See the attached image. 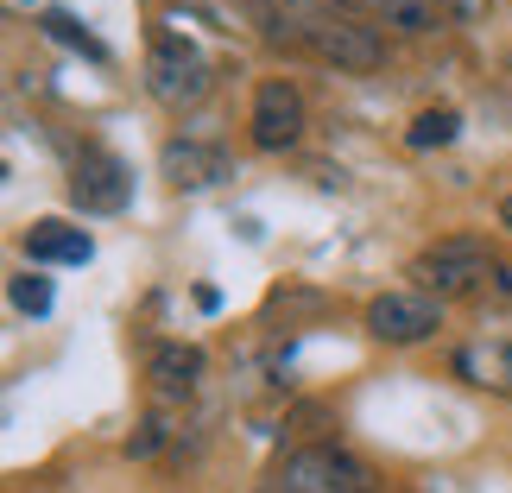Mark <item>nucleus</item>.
I'll return each mask as SVG.
<instances>
[{"instance_id":"obj_8","label":"nucleus","mask_w":512,"mask_h":493,"mask_svg":"<svg viewBox=\"0 0 512 493\" xmlns=\"http://www.w3.org/2000/svg\"><path fill=\"white\" fill-rule=\"evenodd\" d=\"M159 171L177 190H209V184H222V177H234V159L222 146H203V140H165Z\"/></svg>"},{"instance_id":"obj_19","label":"nucleus","mask_w":512,"mask_h":493,"mask_svg":"<svg viewBox=\"0 0 512 493\" xmlns=\"http://www.w3.org/2000/svg\"><path fill=\"white\" fill-rule=\"evenodd\" d=\"M500 228H512V196H500Z\"/></svg>"},{"instance_id":"obj_4","label":"nucleus","mask_w":512,"mask_h":493,"mask_svg":"<svg viewBox=\"0 0 512 493\" xmlns=\"http://www.w3.org/2000/svg\"><path fill=\"white\" fill-rule=\"evenodd\" d=\"M70 203L83 215H121L133 203V165L108 146H83L70 165Z\"/></svg>"},{"instance_id":"obj_14","label":"nucleus","mask_w":512,"mask_h":493,"mask_svg":"<svg viewBox=\"0 0 512 493\" xmlns=\"http://www.w3.org/2000/svg\"><path fill=\"white\" fill-rule=\"evenodd\" d=\"M45 32L57 38V45H76V51H89L95 64H108V45H102V38H95V32H83V26H76L70 13H45Z\"/></svg>"},{"instance_id":"obj_6","label":"nucleus","mask_w":512,"mask_h":493,"mask_svg":"<svg viewBox=\"0 0 512 493\" xmlns=\"http://www.w3.org/2000/svg\"><path fill=\"white\" fill-rule=\"evenodd\" d=\"M304 51L323 57V64H336V70H354V76H367V70L386 64L380 26H367V19H336V13L304 26Z\"/></svg>"},{"instance_id":"obj_20","label":"nucleus","mask_w":512,"mask_h":493,"mask_svg":"<svg viewBox=\"0 0 512 493\" xmlns=\"http://www.w3.org/2000/svg\"><path fill=\"white\" fill-rule=\"evenodd\" d=\"M19 7H26V0H19Z\"/></svg>"},{"instance_id":"obj_9","label":"nucleus","mask_w":512,"mask_h":493,"mask_svg":"<svg viewBox=\"0 0 512 493\" xmlns=\"http://www.w3.org/2000/svg\"><path fill=\"white\" fill-rule=\"evenodd\" d=\"M203 367H209V354L196 342H159L146 373H152V392H159V399H190V392L203 386Z\"/></svg>"},{"instance_id":"obj_13","label":"nucleus","mask_w":512,"mask_h":493,"mask_svg":"<svg viewBox=\"0 0 512 493\" xmlns=\"http://www.w3.org/2000/svg\"><path fill=\"white\" fill-rule=\"evenodd\" d=\"M456 133H462V114H456V108H424L418 121L405 127V146H411V152H430V146H449Z\"/></svg>"},{"instance_id":"obj_12","label":"nucleus","mask_w":512,"mask_h":493,"mask_svg":"<svg viewBox=\"0 0 512 493\" xmlns=\"http://www.w3.org/2000/svg\"><path fill=\"white\" fill-rule=\"evenodd\" d=\"M367 7L380 13L392 32H405V38H424V32H437V19H443V7H437V0H367Z\"/></svg>"},{"instance_id":"obj_17","label":"nucleus","mask_w":512,"mask_h":493,"mask_svg":"<svg viewBox=\"0 0 512 493\" xmlns=\"http://www.w3.org/2000/svg\"><path fill=\"white\" fill-rule=\"evenodd\" d=\"M159 443H165V424H159V418H146V424L127 437V456H159Z\"/></svg>"},{"instance_id":"obj_2","label":"nucleus","mask_w":512,"mask_h":493,"mask_svg":"<svg viewBox=\"0 0 512 493\" xmlns=\"http://www.w3.org/2000/svg\"><path fill=\"white\" fill-rule=\"evenodd\" d=\"M266 487H279V493H380L373 468L361 456H348L342 443H304V449H291V456L272 468Z\"/></svg>"},{"instance_id":"obj_10","label":"nucleus","mask_w":512,"mask_h":493,"mask_svg":"<svg viewBox=\"0 0 512 493\" xmlns=\"http://www.w3.org/2000/svg\"><path fill=\"white\" fill-rule=\"evenodd\" d=\"M26 260L32 266H89L95 260V241L83 228L57 222V215H45V222L26 228Z\"/></svg>"},{"instance_id":"obj_5","label":"nucleus","mask_w":512,"mask_h":493,"mask_svg":"<svg viewBox=\"0 0 512 493\" xmlns=\"http://www.w3.org/2000/svg\"><path fill=\"white\" fill-rule=\"evenodd\" d=\"M443 329V298H430V291H380V298L367 304V335L386 348H411V342H430V335Z\"/></svg>"},{"instance_id":"obj_1","label":"nucleus","mask_w":512,"mask_h":493,"mask_svg":"<svg viewBox=\"0 0 512 493\" xmlns=\"http://www.w3.org/2000/svg\"><path fill=\"white\" fill-rule=\"evenodd\" d=\"M500 272V253L481 241V234H443L437 247H424L411 260V279L430 298H481L487 279Z\"/></svg>"},{"instance_id":"obj_3","label":"nucleus","mask_w":512,"mask_h":493,"mask_svg":"<svg viewBox=\"0 0 512 493\" xmlns=\"http://www.w3.org/2000/svg\"><path fill=\"white\" fill-rule=\"evenodd\" d=\"M209 83H215V70H209V57L190 45V38H159V45L146 51V89H152V102H165L171 114H184V108H196L209 95Z\"/></svg>"},{"instance_id":"obj_11","label":"nucleus","mask_w":512,"mask_h":493,"mask_svg":"<svg viewBox=\"0 0 512 493\" xmlns=\"http://www.w3.org/2000/svg\"><path fill=\"white\" fill-rule=\"evenodd\" d=\"M456 380H468L475 392H494V399H512V342L456 348Z\"/></svg>"},{"instance_id":"obj_16","label":"nucleus","mask_w":512,"mask_h":493,"mask_svg":"<svg viewBox=\"0 0 512 493\" xmlns=\"http://www.w3.org/2000/svg\"><path fill=\"white\" fill-rule=\"evenodd\" d=\"M443 19H456V26H481L487 13H494V0H437Z\"/></svg>"},{"instance_id":"obj_7","label":"nucleus","mask_w":512,"mask_h":493,"mask_svg":"<svg viewBox=\"0 0 512 493\" xmlns=\"http://www.w3.org/2000/svg\"><path fill=\"white\" fill-rule=\"evenodd\" d=\"M310 114H304V89L285 83V76H266L260 89H253V114H247V133L260 152H291L304 140Z\"/></svg>"},{"instance_id":"obj_15","label":"nucleus","mask_w":512,"mask_h":493,"mask_svg":"<svg viewBox=\"0 0 512 493\" xmlns=\"http://www.w3.org/2000/svg\"><path fill=\"white\" fill-rule=\"evenodd\" d=\"M13 304L19 310H26V317H45V310H51V279H45V272H19V279H13Z\"/></svg>"},{"instance_id":"obj_18","label":"nucleus","mask_w":512,"mask_h":493,"mask_svg":"<svg viewBox=\"0 0 512 493\" xmlns=\"http://www.w3.org/2000/svg\"><path fill=\"white\" fill-rule=\"evenodd\" d=\"M481 298L487 304H500V310H512V266L500 260V272H494V279H487V291H481Z\"/></svg>"}]
</instances>
